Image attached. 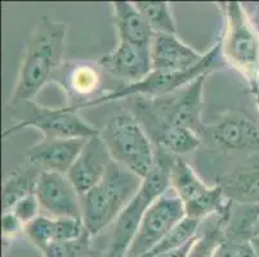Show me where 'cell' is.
<instances>
[{
    "label": "cell",
    "instance_id": "1",
    "mask_svg": "<svg viewBox=\"0 0 259 257\" xmlns=\"http://www.w3.org/2000/svg\"><path fill=\"white\" fill-rule=\"evenodd\" d=\"M67 25L41 17L26 40L11 105L32 102V98L54 77L61 67Z\"/></svg>",
    "mask_w": 259,
    "mask_h": 257
},
{
    "label": "cell",
    "instance_id": "2",
    "mask_svg": "<svg viewBox=\"0 0 259 257\" xmlns=\"http://www.w3.org/2000/svg\"><path fill=\"white\" fill-rule=\"evenodd\" d=\"M141 184L142 178L112 160L102 180L80 197L81 219L92 237L115 223L140 192Z\"/></svg>",
    "mask_w": 259,
    "mask_h": 257
},
{
    "label": "cell",
    "instance_id": "3",
    "mask_svg": "<svg viewBox=\"0 0 259 257\" xmlns=\"http://www.w3.org/2000/svg\"><path fill=\"white\" fill-rule=\"evenodd\" d=\"M100 134L111 159L140 178H145L156 165L150 135L132 113L108 117Z\"/></svg>",
    "mask_w": 259,
    "mask_h": 257
},
{
    "label": "cell",
    "instance_id": "4",
    "mask_svg": "<svg viewBox=\"0 0 259 257\" xmlns=\"http://www.w3.org/2000/svg\"><path fill=\"white\" fill-rule=\"evenodd\" d=\"M222 50L226 61L251 89L259 86V30L241 3L226 4Z\"/></svg>",
    "mask_w": 259,
    "mask_h": 257
},
{
    "label": "cell",
    "instance_id": "5",
    "mask_svg": "<svg viewBox=\"0 0 259 257\" xmlns=\"http://www.w3.org/2000/svg\"><path fill=\"white\" fill-rule=\"evenodd\" d=\"M221 49H222L221 42L214 44L210 50L204 53L201 62L191 70L182 71V72H162V71L152 70L141 81L134 82V84H126L117 90L101 94V95L96 96L91 100H87V102L80 103V105H72L66 108L71 112H77L81 108H89L94 107V106H100L102 103L114 102V100H119V99L131 95H147L148 98L165 96L168 94L180 90L181 88L196 80L197 77L202 76V75H208Z\"/></svg>",
    "mask_w": 259,
    "mask_h": 257
},
{
    "label": "cell",
    "instance_id": "6",
    "mask_svg": "<svg viewBox=\"0 0 259 257\" xmlns=\"http://www.w3.org/2000/svg\"><path fill=\"white\" fill-rule=\"evenodd\" d=\"M164 162L169 170L170 187L182 199L187 218L202 220L213 214H225L234 204L225 197L221 184L206 185L181 157H170V161Z\"/></svg>",
    "mask_w": 259,
    "mask_h": 257
},
{
    "label": "cell",
    "instance_id": "7",
    "mask_svg": "<svg viewBox=\"0 0 259 257\" xmlns=\"http://www.w3.org/2000/svg\"><path fill=\"white\" fill-rule=\"evenodd\" d=\"M208 75H202L192 82L174 91L173 96H159L141 100L140 106L151 112L161 121L187 127L199 134H204L205 125L201 121L202 91Z\"/></svg>",
    "mask_w": 259,
    "mask_h": 257
},
{
    "label": "cell",
    "instance_id": "8",
    "mask_svg": "<svg viewBox=\"0 0 259 257\" xmlns=\"http://www.w3.org/2000/svg\"><path fill=\"white\" fill-rule=\"evenodd\" d=\"M186 216L182 199L170 187L146 210L128 257H141L147 253Z\"/></svg>",
    "mask_w": 259,
    "mask_h": 257
},
{
    "label": "cell",
    "instance_id": "9",
    "mask_svg": "<svg viewBox=\"0 0 259 257\" xmlns=\"http://www.w3.org/2000/svg\"><path fill=\"white\" fill-rule=\"evenodd\" d=\"M29 106L31 115L26 116L18 124L13 125L3 133L4 138L20 131L25 127H35L41 131L44 139H71L98 135L101 133L97 127L84 121L76 112H71L67 108L41 107L34 102L25 103Z\"/></svg>",
    "mask_w": 259,
    "mask_h": 257
},
{
    "label": "cell",
    "instance_id": "10",
    "mask_svg": "<svg viewBox=\"0 0 259 257\" xmlns=\"http://www.w3.org/2000/svg\"><path fill=\"white\" fill-rule=\"evenodd\" d=\"M35 195L49 218L81 219L80 194L65 174L40 171Z\"/></svg>",
    "mask_w": 259,
    "mask_h": 257
},
{
    "label": "cell",
    "instance_id": "11",
    "mask_svg": "<svg viewBox=\"0 0 259 257\" xmlns=\"http://www.w3.org/2000/svg\"><path fill=\"white\" fill-rule=\"evenodd\" d=\"M98 65L110 76L134 84L145 79L154 70L151 46L119 41L114 50L101 57Z\"/></svg>",
    "mask_w": 259,
    "mask_h": 257
},
{
    "label": "cell",
    "instance_id": "12",
    "mask_svg": "<svg viewBox=\"0 0 259 257\" xmlns=\"http://www.w3.org/2000/svg\"><path fill=\"white\" fill-rule=\"evenodd\" d=\"M111 162V156L101 138V134L87 139L79 157L67 173V178L80 197L102 180Z\"/></svg>",
    "mask_w": 259,
    "mask_h": 257
},
{
    "label": "cell",
    "instance_id": "13",
    "mask_svg": "<svg viewBox=\"0 0 259 257\" xmlns=\"http://www.w3.org/2000/svg\"><path fill=\"white\" fill-rule=\"evenodd\" d=\"M87 139H43L30 148L26 156L30 164L41 171H54L67 175L85 145Z\"/></svg>",
    "mask_w": 259,
    "mask_h": 257
},
{
    "label": "cell",
    "instance_id": "14",
    "mask_svg": "<svg viewBox=\"0 0 259 257\" xmlns=\"http://www.w3.org/2000/svg\"><path fill=\"white\" fill-rule=\"evenodd\" d=\"M154 201H156V198L140 188L137 195L115 220L105 257H128V251L137 234L146 210Z\"/></svg>",
    "mask_w": 259,
    "mask_h": 257
},
{
    "label": "cell",
    "instance_id": "15",
    "mask_svg": "<svg viewBox=\"0 0 259 257\" xmlns=\"http://www.w3.org/2000/svg\"><path fill=\"white\" fill-rule=\"evenodd\" d=\"M199 53L178 39L177 35L155 34L151 44L152 68L162 72H182L201 62Z\"/></svg>",
    "mask_w": 259,
    "mask_h": 257
},
{
    "label": "cell",
    "instance_id": "16",
    "mask_svg": "<svg viewBox=\"0 0 259 257\" xmlns=\"http://www.w3.org/2000/svg\"><path fill=\"white\" fill-rule=\"evenodd\" d=\"M204 134H208L223 149L250 150L259 148V126L241 115H231L222 121L206 126Z\"/></svg>",
    "mask_w": 259,
    "mask_h": 257
},
{
    "label": "cell",
    "instance_id": "17",
    "mask_svg": "<svg viewBox=\"0 0 259 257\" xmlns=\"http://www.w3.org/2000/svg\"><path fill=\"white\" fill-rule=\"evenodd\" d=\"M138 111L142 119H147L146 121H140L143 126L145 125L147 126L146 129L147 134H151L152 138L164 149H168V152L176 156L186 155L194 152L201 144V136L194 130L161 121L140 105H138Z\"/></svg>",
    "mask_w": 259,
    "mask_h": 257
},
{
    "label": "cell",
    "instance_id": "18",
    "mask_svg": "<svg viewBox=\"0 0 259 257\" xmlns=\"http://www.w3.org/2000/svg\"><path fill=\"white\" fill-rule=\"evenodd\" d=\"M112 9L119 41L151 46L155 32L136 4L132 2H114Z\"/></svg>",
    "mask_w": 259,
    "mask_h": 257
},
{
    "label": "cell",
    "instance_id": "19",
    "mask_svg": "<svg viewBox=\"0 0 259 257\" xmlns=\"http://www.w3.org/2000/svg\"><path fill=\"white\" fill-rule=\"evenodd\" d=\"M100 68L92 63L81 62L71 63L66 66V68L61 65L54 77H60L61 85L69 94L80 98H88V100H91L94 98V94L100 90L102 84Z\"/></svg>",
    "mask_w": 259,
    "mask_h": 257
},
{
    "label": "cell",
    "instance_id": "20",
    "mask_svg": "<svg viewBox=\"0 0 259 257\" xmlns=\"http://www.w3.org/2000/svg\"><path fill=\"white\" fill-rule=\"evenodd\" d=\"M225 197L237 204H259V167L235 171L221 183Z\"/></svg>",
    "mask_w": 259,
    "mask_h": 257
},
{
    "label": "cell",
    "instance_id": "21",
    "mask_svg": "<svg viewBox=\"0 0 259 257\" xmlns=\"http://www.w3.org/2000/svg\"><path fill=\"white\" fill-rule=\"evenodd\" d=\"M258 220L259 204H232L225 225L226 239L234 243L249 242L255 237Z\"/></svg>",
    "mask_w": 259,
    "mask_h": 257
},
{
    "label": "cell",
    "instance_id": "22",
    "mask_svg": "<svg viewBox=\"0 0 259 257\" xmlns=\"http://www.w3.org/2000/svg\"><path fill=\"white\" fill-rule=\"evenodd\" d=\"M41 170L30 164L13 171L11 176L4 181L3 185V212L11 211L18 201L26 195L34 194L36 181Z\"/></svg>",
    "mask_w": 259,
    "mask_h": 257
},
{
    "label": "cell",
    "instance_id": "23",
    "mask_svg": "<svg viewBox=\"0 0 259 257\" xmlns=\"http://www.w3.org/2000/svg\"><path fill=\"white\" fill-rule=\"evenodd\" d=\"M231 209L225 214H220L218 221L214 225L206 226L201 232H197L187 257H214L217 249L227 240L225 235V225Z\"/></svg>",
    "mask_w": 259,
    "mask_h": 257
},
{
    "label": "cell",
    "instance_id": "24",
    "mask_svg": "<svg viewBox=\"0 0 259 257\" xmlns=\"http://www.w3.org/2000/svg\"><path fill=\"white\" fill-rule=\"evenodd\" d=\"M136 7L155 34L177 35V26L170 7L165 2H136Z\"/></svg>",
    "mask_w": 259,
    "mask_h": 257
},
{
    "label": "cell",
    "instance_id": "25",
    "mask_svg": "<svg viewBox=\"0 0 259 257\" xmlns=\"http://www.w3.org/2000/svg\"><path fill=\"white\" fill-rule=\"evenodd\" d=\"M200 224H201V220H199V219H192L186 216L174 229H171L169 232V234H166L165 237L160 240L154 248L150 249L147 253L141 257L159 256V254L173 251V249L183 246L185 243H187L188 240L196 237L197 232H199Z\"/></svg>",
    "mask_w": 259,
    "mask_h": 257
},
{
    "label": "cell",
    "instance_id": "26",
    "mask_svg": "<svg viewBox=\"0 0 259 257\" xmlns=\"http://www.w3.org/2000/svg\"><path fill=\"white\" fill-rule=\"evenodd\" d=\"M56 220L47 215H39L25 225V234L41 252L54 242Z\"/></svg>",
    "mask_w": 259,
    "mask_h": 257
},
{
    "label": "cell",
    "instance_id": "27",
    "mask_svg": "<svg viewBox=\"0 0 259 257\" xmlns=\"http://www.w3.org/2000/svg\"><path fill=\"white\" fill-rule=\"evenodd\" d=\"M91 233L85 232L77 239L69 242H53L46 251L44 257H87L91 251Z\"/></svg>",
    "mask_w": 259,
    "mask_h": 257
},
{
    "label": "cell",
    "instance_id": "28",
    "mask_svg": "<svg viewBox=\"0 0 259 257\" xmlns=\"http://www.w3.org/2000/svg\"><path fill=\"white\" fill-rule=\"evenodd\" d=\"M54 220H56L54 242H69V240L77 239L84 233L88 232L83 219L60 218Z\"/></svg>",
    "mask_w": 259,
    "mask_h": 257
},
{
    "label": "cell",
    "instance_id": "29",
    "mask_svg": "<svg viewBox=\"0 0 259 257\" xmlns=\"http://www.w3.org/2000/svg\"><path fill=\"white\" fill-rule=\"evenodd\" d=\"M40 210H41V206L34 193V194L26 195L21 201H18L11 211L26 225L40 215Z\"/></svg>",
    "mask_w": 259,
    "mask_h": 257
},
{
    "label": "cell",
    "instance_id": "30",
    "mask_svg": "<svg viewBox=\"0 0 259 257\" xmlns=\"http://www.w3.org/2000/svg\"><path fill=\"white\" fill-rule=\"evenodd\" d=\"M2 229H3V239L8 242V240H13L20 234L25 233V224L13 212L7 211L3 212Z\"/></svg>",
    "mask_w": 259,
    "mask_h": 257
},
{
    "label": "cell",
    "instance_id": "31",
    "mask_svg": "<svg viewBox=\"0 0 259 257\" xmlns=\"http://www.w3.org/2000/svg\"><path fill=\"white\" fill-rule=\"evenodd\" d=\"M195 238H196V237H194L192 239L188 240L187 243H185L183 246L178 247V248L173 249V251L165 252V253H161V254H159V256H155V257H187L188 252H190V249H191V247H192V244H194Z\"/></svg>",
    "mask_w": 259,
    "mask_h": 257
},
{
    "label": "cell",
    "instance_id": "32",
    "mask_svg": "<svg viewBox=\"0 0 259 257\" xmlns=\"http://www.w3.org/2000/svg\"><path fill=\"white\" fill-rule=\"evenodd\" d=\"M235 257H256L250 242L235 243Z\"/></svg>",
    "mask_w": 259,
    "mask_h": 257
},
{
    "label": "cell",
    "instance_id": "33",
    "mask_svg": "<svg viewBox=\"0 0 259 257\" xmlns=\"http://www.w3.org/2000/svg\"><path fill=\"white\" fill-rule=\"evenodd\" d=\"M214 257H235V243L226 240L220 246V248L217 249Z\"/></svg>",
    "mask_w": 259,
    "mask_h": 257
},
{
    "label": "cell",
    "instance_id": "34",
    "mask_svg": "<svg viewBox=\"0 0 259 257\" xmlns=\"http://www.w3.org/2000/svg\"><path fill=\"white\" fill-rule=\"evenodd\" d=\"M249 242H250V244H251V247H253L254 252H255L256 257H259V235H258V237L251 238Z\"/></svg>",
    "mask_w": 259,
    "mask_h": 257
},
{
    "label": "cell",
    "instance_id": "35",
    "mask_svg": "<svg viewBox=\"0 0 259 257\" xmlns=\"http://www.w3.org/2000/svg\"><path fill=\"white\" fill-rule=\"evenodd\" d=\"M251 93L254 94V99H255L256 110H258V113H259V86H256V88L251 89Z\"/></svg>",
    "mask_w": 259,
    "mask_h": 257
},
{
    "label": "cell",
    "instance_id": "36",
    "mask_svg": "<svg viewBox=\"0 0 259 257\" xmlns=\"http://www.w3.org/2000/svg\"><path fill=\"white\" fill-rule=\"evenodd\" d=\"M259 235V220H258V224H256V229H255V237H258Z\"/></svg>",
    "mask_w": 259,
    "mask_h": 257
}]
</instances>
